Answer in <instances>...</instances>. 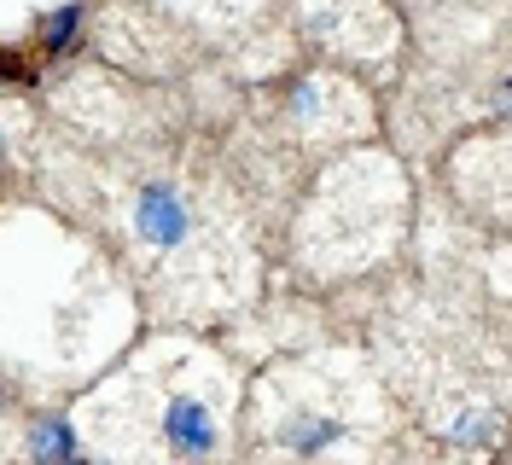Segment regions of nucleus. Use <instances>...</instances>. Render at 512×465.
Wrapping results in <instances>:
<instances>
[{
	"label": "nucleus",
	"instance_id": "obj_1",
	"mask_svg": "<svg viewBox=\"0 0 512 465\" xmlns=\"http://www.w3.org/2000/svg\"><path fill=\"white\" fill-rule=\"evenodd\" d=\"M128 233L152 256H192V239L204 233V216L181 181H140L128 204Z\"/></svg>",
	"mask_w": 512,
	"mask_h": 465
},
{
	"label": "nucleus",
	"instance_id": "obj_2",
	"mask_svg": "<svg viewBox=\"0 0 512 465\" xmlns=\"http://www.w3.org/2000/svg\"><path fill=\"white\" fill-rule=\"evenodd\" d=\"M158 436L175 460H204V454L216 448V419H210V407L198 402L192 390H175V396L163 402Z\"/></svg>",
	"mask_w": 512,
	"mask_h": 465
},
{
	"label": "nucleus",
	"instance_id": "obj_3",
	"mask_svg": "<svg viewBox=\"0 0 512 465\" xmlns=\"http://www.w3.org/2000/svg\"><path fill=\"white\" fill-rule=\"evenodd\" d=\"M76 454V436H70V425L64 419H35L30 425V460L35 465H59Z\"/></svg>",
	"mask_w": 512,
	"mask_h": 465
},
{
	"label": "nucleus",
	"instance_id": "obj_4",
	"mask_svg": "<svg viewBox=\"0 0 512 465\" xmlns=\"http://www.w3.org/2000/svg\"><path fill=\"white\" fill-rule=\"evenodd\" d=\"M175 6H187V12H198V18H210V24H239V18H251V12H262L268 0H175Z\"/></svg>",
	"mask_w": 512,
	"mask_h": 465
},
{
	"label": "nucleus",
	"instance_id": "obj_5",
	"mask_svg": "<svg viewBox=\"0 0 512 465\" xmlns=\"http://www.w3.org/2000/svg\"><path fill=\"white\" fill-rule=\"evenodd\" d=\"M76 24H82V12H76V6H64L59 18H47V47H53V53H64V47H70V35H76Z\"/></svg>",
	"mask_w": 512,
	"mask_h": 465
},
{
	"label": "nucleus",
	"instance_id": "obj_6",
	"mask_svg": "<svg viewBox=\"0 0 512 465\" xmlns=\"http://www.w3.org/2000/svg\"><path fill=\"white\" fill-rule=\"evenodd\" d=\"M59 465H88V460H76V454H70V460H59Z\"/></svg>",
	"mask_w": 512,
	"mask_h": 465
},
{
	"label": "nucleus",
	"instance_id": "obj_7",
	"mask_svg": "<svg viewBox=\"0 0 512 465\" xmlns=\"http://www.w3.org/2000/svg\"><path fill=\"white\" fill-rule=\"evenodd\" d=\"M0 402H6V390H0Z\"/></svg>",
	"mask_w": 512,
	"mask_h": 465
}]
</instances>
